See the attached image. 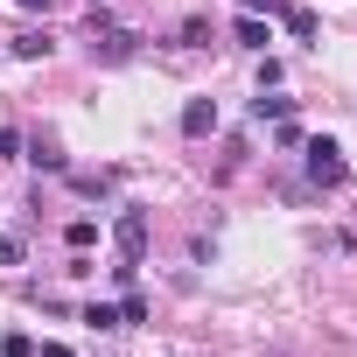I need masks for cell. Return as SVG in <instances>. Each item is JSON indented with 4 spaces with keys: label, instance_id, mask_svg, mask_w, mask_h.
Returning a JSON list of instances; mask_svg holds the SVG:
<instances>
[{
    "label": "cell",
    "instance_id": "cell-1",
    "mask_svg": "<svg viewBox=\"0 0 357 357\" xmlns=\"http://www.w3.org/2000/svg\"><path fill=\"white\" fill-rule=\"evenodd\" d=\"M133 50H140V36H133V29L98 22V8H91V56H98V63H126Z\"/></svg>",
    "mask_w": 357,
    "mask_h": 357
},
{
    "label": "cell",
    "instance_id": "cell-2",
    "mask_svg": "<svg viewBox=\"0 0 357 357\" xmlns=\"http://www.w3.org/2000/svg\"><path fill=\"white\" fill-rule=\"evenodd\" d=\"M112 238H119V266H133V273H140V259H147V211H119Z\"/></svg>",
    "mask_w": 357,
    "mask_h": 357
},
{
    "label": "cell",
    "instance_id": "cell-3",
    "mask_svg": "<svg viewBox=\"0 0 357 357\" xmlns=\"http://www.w3.org/2000/svg\"><path fill=\"white\" fill-rule=\"evenodd\" d=\"M301 154H308V175H315V183H343V147L329 140V133H315V140H301Z\"/></svg>",
    "mask_w": 357,
    "mask_h": 357
},
{
    "label": "cell",
    "instance_id": "cell-4",
    "mask_svg": "<svg viewBox=\"0 0 357 357\" xmlns=\"http://www.w3.org/2000/svg\"><path fill=\"white\" fill-rule=\"evenodd\" d=\"M183 133H190V140L218 133V98H190V105H183Z\"/></svg>",
    "mask_w": 357,
    "mask_h": 357
},
{
    "label": "cell",
    "instance_id": "cell-5",
    "mask_svg": "<svg viewBox=\"0 0 357 357\" xmlns=\"http://www.w3.org/2000/svg\"><path fill=\"white\" fill-rule=\"evenodd\" d=\"M280 22H287V36H294V43H315V8H294V0H287Z\"/></svg>",
    "mask_w": 357,
    "mask_h": 357
},
{
    "label": "cell",
    "instance_id": "cell-6",
    "mask_svg": "<svg viewBox=\"0 0 357 357\" xmlns=\"http://www.w3.org/2000/svg\"><path fill=\"white\" fill-rule=\"evenodd\" d=\"M231 36H238L245 50H266V43H273V29H266L259 15H238V29H231Z\"/></svg>",
    "mask_w": 357,
    "mask_h": 357
},
{
    "label": "cell",
    "instance_id": "cell-7",
    "mask_svg": "<svg viewBox=\"0 0 357 357\" xmlns=\"http://www.w3.org/2000/svg\"><path fill=\"white\" fill-rule=\"evenodd\" d=\"M63 245H70V252H91V245H98V225H91V218H70Z\"/></svg>",
    "mask_w": 357,
    "mask_h": 357
},
{
    "label": "cell",
    "instance_id": "cell-8",
    "mask_svg": "<svg viewBox=\"0 0 357 357\" xmlns=\"http://www.w3.org/2000/svg\"><path fill=\"white\" fill-rule=\"evenodd\" d=\"M15 56H29V63L50 56V36H43V29H22V36H15Z\"/></svg>",
    "mask_w": 357,
    "mask_h": 357
},
{
    "label": "cell",
    "instance_id": "cell-9",
    "mask_svg": "<svg viewBox=\"0 0 357 357\" xmlns=\"http://www.w3.org/2000/svg\"><path fill=\"white\" fill-rule=\"evenodd\" d=\"M252 119H259V126H266V119L280 126V119H287V98H266V91H259V98H252Z\"/></svg>",
    "mask_w": 357,
    "mask_h": 357
},
{
    "label": "cell",
    "instance_id": "cell-10",
    "mask_svg": "<svg viewBox=\"0 0 357 357\" xmlns=\"http://www.w3.org/2000/svg\"><path fill=\"white\" fill-rule=\"evenodd\" d=\"M133 322H147V301L126 287V294H119V329H133Z\"/></svg>",
    "mask_w": 357,
    "mask_h": 357
},
{
    "label": "cell",
    "instance_id": "cell-11",
    "mask_svg": "<svg viewBox=\"0 0 357 357\" xmlns=\"http://www.w3.org/2000/svg\"><path fill=\"white\" fill-rule=\"evenodd\" d=\"M0 357H36V336H29V329H15L8 343H0Z\"/></svg>",
    "mask_w": 357,
    "mask_h": 357
},
{
    "label": "cell",
    "instance_id": "cell-12",
    "mask_svg": "<svg viewBox=\"0 0 357 357\" xmlns=\"http://www.w3.org/2000/svg\"><path fill=\"white\" fill-rule=\"evenodd\" d=\"M84 322H98V329H119V308H105V301H91V308H84Z\"/></svg>",
    "mask_w": 357,
    "mask_h": 357
},
{
    "label": "cell",
    "instance_id": "cell-13",
    "mask_svg": "<svg viewBox=\"0 0 357 357\" xmlns=\"http://www.w3.org/2000/svg\"><path fill=\"white\" fill-rule=\"evenodd\" d=\"M287 0H238V15H280Z\"/></svg>",
    "mask_w": 357,
    "mask_h": 357
},
{
    "label": "cell",
    "instance_id": "cell-14",
    "mask_svg": "<svg viewBox=\"0 0 357 357\" xmlns=\"http://www.w3.org/2000/svg\"><path fill=\"white\" fill-rule=\"evenodd\" d=\"M15 8H29V15H50V8H56V0H15Z\"/></svg>",
    "mask_w": 357,
    "mask_h": 357
},
{
    "label": "cell",
    "instance_id": "cell-15",
    "mask_svg": "<svg viewBox=\"0 0 357 357\" xmlns=\"http://www.w3.org/2000/svg\"><path fill=\"white\" fill-rule=\"evenodd\" d=\"M43 357H70V343H43Z\"/></svg>",
    "mask_w": 357,
    "mask_h": 357
},
{
    "label": "cell",
    "instance_id": "cell-16",
    "mask_svg": "<svg viewBox=\"0 0 357 357\" xmlns=\"http://www.w3.org/2000/svg\"><path fill=\"white\" fill-rule=\"evenodd\" d=\"M91 8H105V0H91Z\"/></svg>",
    "mask_w": 357,
    "mask_h": 357
}]
</instances>
